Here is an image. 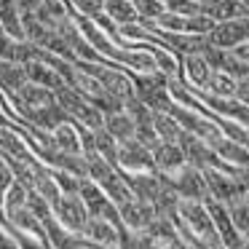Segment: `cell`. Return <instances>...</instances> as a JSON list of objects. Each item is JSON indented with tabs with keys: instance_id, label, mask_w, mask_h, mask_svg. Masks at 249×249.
Wrapping results in <instances>:
<instances>
[{
	"instance_id": "40",
	"label": "cell",
	"mask_w": 249,
	"mask_h": 249,
	"mask_svg": "<svg viewBox=\"0 0 249 249\" xmlns=\"http://www.w3.org/2000/svg\"><path fill=\"white\" fill-rule=\"evenodd\" d=\"M233 56H238L241 62H249V40H244V43H238V46H233Z\"/></svg>"
},
{
	"instance_id": "23",
	"label": "cell",
	"mask_w": 249,
	"mask_h": 249,
	"mask_svg": "<svg viewBox=\"0 0 249 249\" xmlns=\"http://www.w3.org/2000/svg\"><path fill=\"white\" fill-rule=\"evenodd\" d=\"M198 6H201V14L212 17L214 22H228V19L244 14L241 0H198Z\"/></svg>"
},
{
	"instance_id": "16",
	"label": "cell",
	"mask_w": 249,
	"mask_h": 249,
	"mask_svg": "<svg viewBox=\"0 0 249 249\" xmlns=\"http://www.w3.org/2000/svg\"><path fill=\"white\" fill-rule=\"evenodd\" d=\"M209 145L214 147L217 156H220L225 163H231V166H241V169L249 166V150L244 147V142L231 140L228 134H217Z\"/></svg>"
},
{
	"instance_id": "35",
	"label": "cell",
	"mask_w": 249,
	"mask_h": 249,
	"mask_svg": "<svg viewBox=\"0 0 249 249\" xmlns=\"http://www.w3.org/2000/svg\"><path fill=\"white\" fill-rule=\"evenodd\" d=\"M67 3L72 6V11H75V14L89 17V19H94L97 14L105 11V0H67Z\"/></svg>"
},
{
	"instance_id": "13",
	"label": "cell",
	"mask_w": 249,
	"mask_h": 249,
	"mask_svg": "<svg viewBox=\"0 0 249 249\" xmlns=\"http://www.w3.org/2000/svg\"><path fill=\"white\" fill-rule=\"evenodd\" d=\"M83 238L99 249H121V244H124L121 231L107 217H99V214H89L86 228H83Z\"/></svg>"
},
{
	"instance_id": "34",
	"label": "cell",
	"mask_w": 249,
	"mask_h": 249,
	"mask_svg": "<svg viewBox=\"0 0 249 249\" xmlns=\"http://www.w3.org/2000/svg\"><path fill=\"white\" fill-rule=\"evenodd\" d=\"M137 8V14H140V22H158V19L166 14V3L163 0H131Z\"/></svg>"
},
{
	"instance_id": "4",
	"label": "cell",
	"mask_w": 249,
	"mask_h": 249,
	"mask_svg": "<svg viewBox=\"0 0 249 249\" xmlns=\"http://www.w3.org/2000/svg\"><path fill=\"white\" fill-rule=\"evenodd\" d=\"M134 97L140 102H145L150 110H169L172 97L166 89V75L161 70H150V72H134Z\"/></svg>"
},
{
	"instance_id": "7",
	"label": "cell",
	"mask_w": 249,
	"mask_h": 249,
	"mask_svg": "<svg viewBox=\"0 0 249 249\" xmlns=\"http://www.w3.org/2000/svg\"><path fill=\"white\" fill-rule=\"evenodd\" d=\"M145 24V22H142ZM147 35H150L153 40H158L161 46H166L169 51H174V54H201V51L209 46V38L206 35H196V33H169V30H158V27H150V24H145Z\"/></svg>"
},
{
	"instance_id": "8",
	"label": "cell",
	"mask_w": 249,
	"mask_h": 249,
	"mask_svg": "<svg viewBox=\"0 0 249 249\" xmlns=\"http://www.w3.org/2000/svg\"><path fill=\"white\" fill-rule=\"evenodd\" d=\"M51 212H54V217L67 231L83 236V228H86V220H89V209L78 193H59V198L51 204Z\"/></svg>"
},
{
	"instance_id": "43",
	"label": "cell",
	"mask_w": 249,
	"mask_h": 249,
	"mask_svg": "<svg viewBox=\"0 0 249 249\" xmlns=\"http://www.w3.org/2000/svg\"><path fill=\"white\" fill-rule=\"evenodd\" d=\"M75 249H99V247H94V244L86 241V244H81V247H75Z\"/></svg>"
},
{
	"instance_id": "15",
	"label": "cell",
	"mask_w": 249,
	"mask_h": 249,
	"mask_svg": "<svg viewBox=\"0 0 249 249\" xmlns=\"http://www.w3.org/2000/svg\"><path fill=\"white\" fill-rule=\"evenodd\" d=\"M35 54H38V46L30 43L27 38H17V35L0 33V59L24 65L27 59H35Z\"/></svg>"
},
{
	"instance_id": "10",
	"label": "cell",
	"mask_w": 249,
	"mask_h": 249,
	"mask_svg": "<svg viewBox=\"0 0 249 249\" xmlns=\"http://www.w3.org/2000/svg\"><path fill=\"white\" fill-rule=\"evenodd\" d=\"M209 43L217 46V49H233V46L249 40V17H233L228 22H217L214 27L209 30Z\"/></svg>"
},
{
	"instance_id": "42",
	"label": "cell",
	"mask_w": 249,
	"mask_h": 249,
	"mask_svg": "<svg viewBox=\"0 0 249 249\" xmlns=\"http://www.w3.org/2000/svg\"><path fill=\"white\" fill-rule=\"evenodd\" d=\"M163 249H179V244L177 241H169V244H163Z\"/></svg>"
},
{
	"instance_id": "9",
	"label": "cell",
	"mask_w": 249,
	"mask_h": 249,
	"mask_svg": "<svg viewBox=\"0 0 249 249\" xmlns=\"http://www.w3.org/2000/svg\"><path fill=\"white\" fill-rule=\"evenodd\" d=\"M177 142H179V147H182L188 163H193V166H198V169H206V166H222L225 169V166H231V163H225L217 156L209 142L196 137V134H190V131H179Z\"/></svg>"
},
{
	"instance_id": "2",
	"label": "cell",
	"mask_w": 249,
	"mask_h": 249,
	"mask_svg": "<svg viewBox=\"0 0 249 249\" xmlns=\"http://www.w3.org/2000/svg\"><path fill=\"white\" fill-rule=\"evenodd\" d=\"M75 67L94 75L110 94H115L124 102L129 97H134V81H131L129 72H124V67L113 65V62H91V59H75Z\"/></svg>"
},
{
	"instance_id": "39",
	"label": "cell",
	"mask_w": 249,
	"mask_h": 249,
	"mask_svg": "<svg viewBox=\"0 0 249 249\" xmlns=\"http://www.w3.org/2000/svg\"><path fill=\"white\" fill-rule=\"evenodd\" d=\"M0 249H19L17 247V238L11 236V231H8L3 222H0Z\"/></svg>"
},
{
	"instance_id": "28",
	"label": "cell",
	"mask_w": 249,
	"mask_h": 249,
	"mask_svg": "<svg viewBox=\"0 0 249 249\" xmlns=\"http://www.w3.org/2000/svg\"><path fill=\"white\" fill-rule=\"evenodd\" d=\"M236 83H238L236 75H231V72H225V70H217V67H212L209 81H206V91H209V94H217V97H233V94H236Z\"/></svg>"
},
{
	"instance_id": "14",
	"label": "cell",
	"mask_w": 249,
	"mask_h": 249,
	"mask_svg": "<svg viewBox=\"0 0 249 249\" xmlns=\"http://www.w3.org/2000/svg\"><path fill=\"white\" fill-rule=\"evenodd\" d=\"M118 214H121V222H124V231L131 233V231H142V228L150 225V220L158 214L156 206L145 198H131L129 204L118 206Z\"/></svg>"
},
{
	"instance_id": "12",
	"label": "cell",
	"mask_w": 249,
	"mask_h": 249,
	"mask_svg": "<svg viewBox=\"0 0 249 249\" xmlns=\"http://www.w3.org/2000/svg\"><path fill=\"white\" fill-rule=\"evenodd\" d=\"M115 166L121 172H145V169H156V163H153L150 147L145 142H140L137 137H131V140L118 145V161H115Z\"/></svg>"
},
{
	"instance_id": "27",
	"label": "cell",
	"mask_w": 249,
	"mask_h": 249,
	"mask_svg": "<svg viewBox=\"0 0 249 249\" xmlns=\"http://www.w3.org/2000/svg\"><path fill=\"white\" fill-rule=\"evenodd\" d=\"M0 27H3V33H8V35L24 38V33H22V11H19L17 0H0Z\"/></svg>"
},
{
	"instance_id": "41",
	"label": "cell",
	"mask_w": 249,
	"mask_h": 249,
	"mask_svg": "<svg viewBox=\"0 0 249 249\" xmlns=\"http://www.w3.org/2000/svg\"><path fill=\"white\" fill-rule=\"evenodd\" d=\"M228 249H249V236H241L233 247H228Z\"/></svg>"
},
{
	"instance_id": "17",
	"label": "cell",
	"mask_w": 249,
	"mask_h": 249,
	"mask_svg": "<svg viewBox=\"0 0 249 249\" xmlns=\"http://www.w3.org/2000/svg\"><path fill=\"white\" fill-rule=\"evenodd\" d=\"M179 70H182V81L193 89H206L209 81L212 65L204 59V54H185L179 62Z\"/></svg>"
},
{
	"instance_id": "29",
	"label": "cell",
	"mask_w": 249,
	"mask_h": 249,
	"mask_svg": "<svg viewBox=\"0 0 249 249\" xmlns=\"http://www.w3.org/2000/svg\"><path fill=\"white\" fill-rule=\"evenodd\" d=\"M153 129H156L161 142H177L179 131H182L179 124L174 121V115L166 113V110H153Z\"/></svg>"
},
{
	"instance_id": "1",
	"label": "cell",
	"mask_w": 249,
	"mask_h": 249,
	"mask_svg": "<svg viewBox=\"0 0 249 249\" xmlns=\"http://www.w3.org/2000/svg\"><path fill=\"white\" fill-rule=\"evenodd\" d=\"M177 214L182 217L185 225H188L190 231L201 238L204 249H212V247H217V244H222L220 236H217V228H214V220H212V214H209L206 201L179 198L177 201Z\"/></svg>"
},
{
	"instance_id": "25",
	"label": "cell",
	"mask_w": 249,
	"mask_h": 249,
	"mask_svg": "<svg viewBox=\"0 0 249 249\" xmlns=\"http://www.w3.org/2000/svg\"><path fill=\"white\" fill-rule=\"evenodd\" d=\"M102 126L115 137V140H118V145L134 137V118H131L126 110H115V113H107V115H105V124H102Z\"/></svg>"
},
{
	"instance_id": "19",
	"label": "cell",
	"mask_w": 249,
	"mask_h": 249,
	"mask_svg": "<svg viewBox=\"0 0 249 249\" xmlns=\"http://www.w3.org/2000/svg\"><path fill=\"white\" fill-rule=\"evenodd\" d=\"M22 67H24V75H27V81L40 83V86L51 89V91H56V89L65 86V78H62L59 72H56L54 67L49 65V62L38 59V56H35V59H27Z\"/></svg>"
},
{
	"instance_id": "32",
	"label": "cell",
	"mask_w": 249,
	"mask_h": 249,
	"mask_svg": "<svg viewBox=\"0 0 249 249\" xmlns=\"http://www.w3.org/2000/svg\"><path fill=\"white\" fill-rule=\"evenodd\" d=\"M94 150H97L99 156H105L115 166V161H118V140H115L105 126L94 129Z\"/></svg>"
},
{
	"instance_id": "6",
	"label": "cell",
	"mask_w": 249,
	"mask_h": 249,
	"mask_svg": "<svg viewBox=\"0 0 249 249\" xmlns=\"http://www.w3.org/2000/svg\"><path fill=\"white\" fill-rule=\"evenodd\" d=\"M166 113L174 115V121L179 124V129H182V131H190V134L201 137V140H206V142H212L217 134H222V129L217 126V121L212 118L209 113H204V110L185 107V105L172 102Z\"/></svg>"
},
{
	"instance_id": "44",
	"label": "cell",
	"mask_w": 249,
	"mask_h": 249,
	"mask_svg": "<svg viewBox=\"0 0 249 249\" xmlns=\"http://www.w3.org/2000/svg\"><path fill=\"white\" fill-rule=\"evenodd\" d=\"M244 147L249 150V129H247V137H244Z\"/></svg>"
},
{
	"instance_id": "38",
	"label": "cell",
	"mask_w": 249,
	"mask_h": 249,
	"mask_svg": "<svg viewBox=\"0 0 249 249\" xmlns=\"http://www.w3.org/2000/svg\"><path fill=\"white\" fill-rule=\"evenodd\" d=\"M233 97L238 99V102H244L249 107V75L247 78H238V83H236V94Z\"/></svg>"
},
{
	"instance_id": "30",
	"label": "cell",
	"mask_w": 249,
	"mask_h": 249,
	"mask_svg": "<svg viewBox=\"0 0 249 249\" xmlns=\"http://www.w3.org/2000/svg\"><path fill=\"white\" fill-rule=\"evenodd\" d=\"M105 14H107L115 24L140 22V14H137L131 0H105Z\"/></svg>"
},
{
	"instance_id": "37",
	"label": "cell",
	"mask_w": 249,
	"mask_h": 249,
	"mask_svg": "<svg viewBox=\"0 0 249 249\" xmlns=\"http://www.w3.org/2000/svg\"><path fill=\"white\" fill-rule=\"evenodd\" d=\"M163 3H166V11L182 14V17H190V14H198L201 11L198 0H163Z\"/></svg>"
},
{
	"instance_id": "18",
	"label": "cell",
	"mask_w": 249,
	"mask_h": 249,
	"mask_svg": "<svg viewBox=\"0 0 249 249\" xmlns=\"http://www.w3.org/2000/svg\"><path fill=\"white\" fill-rule=\"evenodd\" d=\"M150 153H153V163H156V169L163 172V174H169V172H174V169H179L182 163H188V158H185L179 142H158V145L150 147Z\"/></svg>"
},
{
	"instance_id": "24",
	"label": "cell",
	"mask_w": 249,
	"mask_h": 249,
	"mask_svg": "<svg viewBox=\"0 0 249 249\" xmlns=\"http://www.w3.org/2000/svg\"><path fill=\"white\" fill-rule=\"evenodd\" d=\"M35 17L40 19L43 24H49V27H56V24L62 22V19L70 17V3L67 0H40L38 8H35Z\"/></svg>"
},
{
	"instance_id": "21",
	"label": "cell",
	"mask_w": 249,
	"mask_h": 249,
	"mask_svg": "<svg viewBox=\"0 0 249 249\" xmlns=\"http://www.w3.org/2000/svg\"><path fill=\"white\" fill-rule=\"evenodd\" d=\"M6 220H8V225L17 228V231H24V233H30V236H35V238H40V241H46V231H43V225H40L38 214H35V212L30 209L27 204L19 206L17 212H11V214L6 217ZM46 244H49V241H46Z\"/></svg>"
},
{
	"instance_id": "5",
	"label": "cell",
	"mask_w": 249,
	"mask_h": 249,
	"mask_svg": "<svg viewBox=\"0 0 249 249\" xmlns=\"http://www.w3.org/2000/svg\"><path fill=\"white\" fill-rule=\"evenodd\" d=\"M163 179H166V185L177 193V198H193V201L209 198V188H206L204 172H201L198 166H193V163H182L179 169L163 174Z\"/></svg>"
},
{
	"instance_id": "20",
	"label": "cell",
	"mask_w": 249,
	"mask_h": 249,
	"mask_svg": "<svg viewBox=\"0 0 249 249\" xmlns=\"http://www.w3.org/2000/svg\"><path fill=\"white\" fill-rule=\"evenodd\" d=\"M0 153H3V156H11V158H19V161L35 158L33 150H30V145H27V140L22 137L19 129H14V124L0 126Z\"/></svg>"
},
{
	"instance_id": "33",
	"label": "cell",
	"mask_w": 249,
	"mask_h": 249,
	"mask_svg": "<svg viewBox=\"0 0 249 249\" xmlns=\"http://www.w3.org/2000/svg\"><path fill=\"white\" fill-rule=\"evenodd\" d=\"M228 212H231V220L236 225V231L241 236H249V196H241V198L231 201Z\"/></svg>"
},
{
	"instance_id": "31",
	"label": "cell",
	"mask_w": 249,
	"mask_h": 249,
	"mask_svg": "<svg viewBox=\"0 0 249 249\" xmlns=\"http://www.w3.org/2000/svg\"><path fill=\"white\" fill-rule=\"evenodd\" d=\"M27 196H30L27 185L19 182V179H11V185H8L6 193H3V212H6V217L11 214V212H17L19 206L27 204Z\"/></svg>"
},
{
	"instance_id": "11",
	"label": "cell",
	"mask_w": 249,
	"mask_h": 249,
	"mask_svg": "<svg viewBox=\"0 0 249 249\" xmlns=\"http://www.w3.org/2000/svg\"><path fill=\"white\" fill-rule=\"evenodd\" d=\"M121 174H124L126 185L131 188V193H134L137 198L150 201V204L169 188L166 179H163V174L158 172V169H145V172H121Z\"/></svg>"
},
{
	"instance_id": "3",
	"label": "cell",
	"mask_w": 249,
	"mask_h": 249,
	"mask_svg": "<svg viewBox=\"0 0 249 249\" xmlns=\"http://www.w3.org/2000/svg\"><path fill=\"white\" fill-rule=\"evenodd\" d=\"M56 102L65 107L67 118L75 121V124L86 126V129H99V126L105 124V113L97 107V105H91L86 97H83L81 91H75L72 86H62L56 89Z\"/></svg>"
},
{
	"instance_id": "26",
	"label": "cell",
	"mask_w": 249,
	"mask_h": 249,
	"mask_svg": "<svg viewBox=\"0 0 249 249\" xmlns=\"http://www.w3.org/2000/svg\"><path fill=\"white\" fill-rule=\"evenodd\" d=\"M145 49L153 54V59H156V70H161L166 78L172 75H179V62L177 56H174V51H169L166 46H161L158 40H145Z\"/></svg>"
},
{
	"instance_id": "22",
	"label": "cell",
	"mask_w": 249,
	"mask_h": 249,
	"mask_svg": "<svg viewBox=\"0 0 249 249\" xmlns=\"http://www.w3.org/2000/svg\"><path fill=\"white\" fill-rule=\"evenodd\" d=\"M99 185H102V190L107 193V198L113 201L115 206H124L134 198V193H131V188L126 185V179H124V174H121L118 166H115L105 179H99Z\"/></svg>"
},
{
	"instance_id": "36",
	"label": "cell",
	"mask_w": 249,
	"mask_h": 249,
	"mask_svg": "<svg viewBox=\"0 0 249 249\" xmlns=\"http://www.w3.org/2000/svg\"><path fill=\"white\" fill-rule=\"evenodd\" d=\"M51 174H54V182H56V188H59L62 193H78V182H81V177L65 172V169H51Z\"/></svg>"
}]
</instances>
